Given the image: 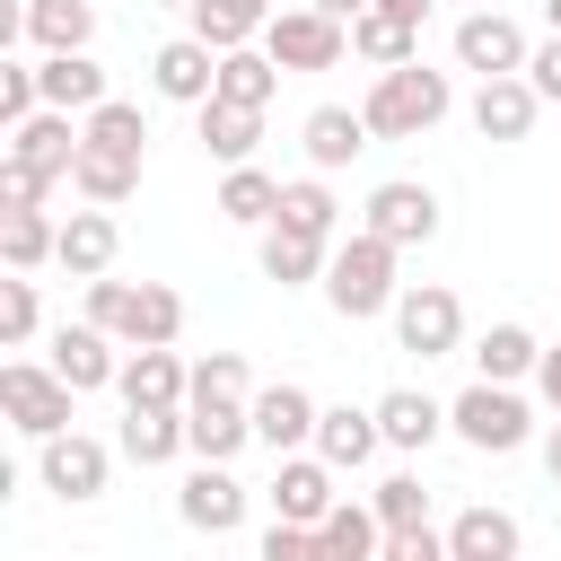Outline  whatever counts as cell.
<instances>
[{
    "mask_svg": "<svg viewBox=\"0 0 561 561\" xmlns=\"http://www.w3.org/2000/svg\"><path fill=\"white\" fill-rule=\"evenodd\" d=\"M184 430H193V456H219V465L254 438V377H245V359H237V351H210V359L193 368Z\"/></svg>",
    "mask_w": 561,
    "mask_h": 561,
    "instance_id": "6da1fadb",
    "label": "cell"
},
{
    "mask_svg": "<svg viewBox=\"0 0 561 561\" xmlns=\"http://www.w3.org/2000/svg\"><path fill=\"white\" fill-rule=\"evenodd\" d=\"M394 254L403 245H386L377 228H359V237H333V263H324V307L342 316V324H368V316H394Z\"/></svg>",
    "mask_w": 561,
    "mask_h": 561,
    "instance_id": "7a4b0ae2",
    "label": "cell"
},
{
    "mask_svg": "<svg viewBox=\"0 0 561 561\" xmlns=\"http://www.w3.org/2000/svg\"><path fill=\"white\" fill-rule=\"evenodd\" d=\"M447 105H456V88H447V70H430L421 53L412 61H394V70H377V88H368V131L377 140H421V131H438L447 123Z\"/></svg>",
    "mask_w": 561,
    "mask_h": 561,
    "instance_id": "3957f363",
    "label": "cell"
},
{
    "mask_svg": "<svg viewBox=\"0 0 561 561\" xmlns=\"http://www.w3.org/2000/svg\"><path fill=\"white\" fill-rule=\"evenodd\" d=\"M88 316L123 342V351H140V342H175L184 333V298L167 289V280H88Z\"/></svg>",
    "mask_w": 561,
    "mask_h": 561,
    "instance_id": "277c9868",
    "label": "cell"
},
{
    "mask_svg": "<svg viewBox=\"0 0 561 561\" xmlns=\"http://www.w3.org/2000/svg\"><path fill=\"white\" fill-rule=\"evenodd\" d=\"M447 430H456L465 447H482V456H508V447H526V438H535V412H526V394H517V386L473 377V386L447 403Z\"/></svg>",
    "mask_w": 561,
    "mask_h": 561,
    "instance_id": "5b68a950",
    "label": "cell"
},
{
    "mask_svg": "<svg viewBox=\"0 0 561 561\" xmlns=\"http://www.w3.org/2000/svg\"><path fill=\"white\" fill-rule=\"evenodd\" d=\"M280 70H333L342 53H351V18H333V9H316V0H298V9H272V26L254 35Z\"/></svg>",
    "mask_w": 561,
    "mask_h": 561,
    "instance_id": "8992f818",
    "label": "cell"
},
{
    "mask_svg": "<svg viewBox=\"0 0 561 561\" xmlns=\"http://www.w3.org/2000/svg\"><path fill=\"white\" fill-rule=\"evenodd\" d=\"M394 342H403L412 359H447V351L465 342V307H456V289H447V280H412V289H394Z\"/></svg>",
    "mask_w": 561,
    "mask_h": 561,
    "instance_id": "52a82bcc",
    "label": "cell"
},
{
    "mask_svg": "<svg viewBox=\"0 0 561 561\" xmlns=\"http://www.w3.org/2000/svg\"><path fill=\"white\" fill-rule=\"evenodd\" d=\"M70 377L61 368H35V359H9L0 368V412H9V430H26V438H53V430H70Z\"/></svg>",
    "mask_w": 561,
    "mask_h": 561,
    "instance_id": "ba28073f",
    "label": "cell"
},
{
    "mask_svg": "<svg viewBox=\"0 0 561 561\" xmlns=\"http://www.w3.org/2000/svg\"><path fill=\"white\" fill-rule=\"evenodd\" d=\"M79 140H88V114H70V105H35V114L9 131V158L35 167L44 184H61V175L79 167Z\"/></svg>",
    "mask_w": 561,
    "mask_h": 561,
    "instance_id": "9c48e42d",
    "label": "cell"
},
{
    "mask_svg": "<svg viewBox=\"0 0 561 561\" xmlns=\"http://www.w3.org/2000/svg\"><path fill=\"white\" fill-rule=\"evenodd\" d=\"M175 517L193 526V535H237L245 526V482L219 465V456H193V473H184V491H175Z\"/></svg>",
    "mask_w": 561,
    "mask_h": 561,
    "instance_id": "30bf717a",
    "label": "cell"
},
{
    "mask_svg": "<svg viewBox=\"0 0 561 561\" xmlns=\"http://www.w3.org/2000/svg\"><path fill=\"white\" fill-rule=\"evenodd\" d=\"M44 456H35V473H44V491L53 500H96L105 491V473H114V456H105V438H88V430H53V438H35Z\"/></svg>",
    "mask_w": 561,
    "mask_h": 561,
    "instance_id": "8fae6325",
    "label": "cell"
},
{
    "mask_svg": "<svg viewBox=\"0 0 561 561\" xmlns=\"http://www.w3.org/2000/svg\"><path fill=\"white\" fill-rule=\"evenodd\" d=\"M526 26L517 18H500V9H465L456 18V61L465 70H482V79H500V70H526Z\"/></svg>",
    "mask_w": 561,
    "mask_h": 561,
    "instance_id": "7c38bea8",
    "label": "cell"
},
{
    "mask_svg": "<svg viewBox=\"0 0 561 561\" xmlns=\"http://www.w3.org/2000/svg\"><path fill=\"white\" fill-rule=\"evenodd\" d=\"M149 88L175 96V105H210V96H219V44H202V35L158 44V53H149Z\"/></svg>",
    "mask_w": 561,
    "mask_h": 561,
    "instance_id": "4fadbf2b",
    "label": "cell"
},
{
    "mask_svg": "<svg viewBox=\"0 0 561 561\" xmlns=\"http://www.w3.org/2000/svg\"><path fill=\"white\" fill-rule=\"evenodd\" d=\"M359 228H377L386 245H430V237H438V193L412 184V175H394V184L368 193V219H359Z\"/></svg>",
    "mask_w": 561,
    "mask_h": 561,
    "instance_id": "5bb4252c",
    "label": "cell"
},
{
    "mask_svg": "<svg viewBox=\"0 0 561 561\" xmlns=\"http://www.w3.org/2000/svg\"><path fill=\"white\" fill-rule=\"evenodd\" d=\"M53 368H61L79 394H96V386H114V377H123V342H114L96 316H79V324H61V333H53Z\"/></svg>",
    "mask_w": 561,
    "mask_h": 561,
    "instance_id": "9a60e30c",
    "label": "cell"
},
{
    "mask_svg": "<svg viewBox=\"0 0 561 561\" xmlns=\"http://www.w3.org/2000/svg\"><path fill=\"white\" fill-rule=\"evenodd\" d=\"M535 114H543V96H535L526 70H500V79L473 88V131H482V140H526Z\"/></svg>",
    "mask_w": 561,
    "mask_h": 561,
    "instance_id": "2e32d148",
    "label": "cell"
},
{
    "mask_svg": "<svg viewBox=\"0 0 561 561\" xmlns=\"http://www.w3.org/2000/svg\"><path fill=\"white\" fill-rule=\"evenodd\" d=\"M114 254H123V228H114V210H105V202H88V210H70V219H61V245H53V263H61L70 280H96V272H114Z\"/></svg>",
    "mask_w": 561,
    "mask_h": 561,
    "instance_id": "e0dca14e",
    "label": "cell"
},
{
    "mask_svg": "<svg viewBox=\"0 0 561 561\" xmlns=\"http://www.w3.org/2000/svg\"><path fill=\"white\" fill-rule=\"evenodd\" d=\"M316 412H324V403H316L307 386H289V377H280V386H263V394H254V438H263L272 456L316 447Z\"/></svg>",
    "mask_w": 561,
    "mask_h": 561,
    "instance_id": "ac0fdd59",
    "label": "cell"
},
{
    "mask_svg": "<svg viewBox=\"0 0 561 561\" xmlns=\"http://www.w3.org/2000/svg\"><path fill=\"white\" fill-rule=\"evenodd\" d=\"M184 447H193L184 403H123V456L131 465H175Z\"/></svg>",
    "mask_w": 561,
    "mask_h": 561,
    "instance_id": "d6986e66",
    "label": "cell"
},
{
    "mask_svg": "<svg viewBox=\"0 0 561 561\" xmlns=\"http://www.w3.org/2000/svg\"><path fill=\"white\" fill-rule=\"evenodd\" d=\"M18 35L35 53H88L96 44V0H26L18 9Z\"/></svg>",
    "mask_w": 561,
    "mask_h": 561,
    "instance_id": "ffe728a7",
    "label": "cell"
},
{
    "mask_svg": "<svg viewBox=\"0 0 561 561\" xmlns=\"http://www.w3.org/2000/svg\"><path fill=\"white\" fill-rule=\"evenodd\" d=\"M114 394H123V403H184V394H193V368H184L167 342H140V351L123 359Z\"/></svg>",
    "mask_w": 561,
    "mask_h": 561,
    "instance_id": "44dd1931",
    "label": "cell"
},
{
    "mask_svg": "<svg viewBox=\"0 0 561 561\" xmlns=\"http://www.w3.org/2000/svg\"><path fill=\"white\" fill-rule=\"evenodd\" d=\"M333 500H342V491H333V465L289 447V456H280V473H272V508H280V517H298V526H316Z\"/></svg>",
    "mask_w": 561,
    "mask_h": 561,
    "instance_id": "7402d4cb",
    "label": "cell"
},
{
    "mask_svg": "<svg viewBox=\"0 0 561 561\" xmlns=\"http://www.w3.org/2000/svg\"><path fill=\"white\" fill-rule=\"evenodd\" d=\"M386 447V430H377V412H351V403H333V412H316V456L333 465V473H359L368 456Z\"/></svg>",
    "mask_w": 561,
    "mask_h": 561,
    "instance_id": "603a6c76",
    "label": "cell"
},
{
    "mask_svg": "<svg viewBox=\"0 0 561 561\" xmlns=\"http://www.w3.org/2000/svg\"><path fill=\"white\" fill-rule=\"evenodd\" d=\"M298 140H307V167H324V175H333V167H351L377 131H368V114H351V105H316Z\"/></svg>",
    "mask_w": 561,
    "mask_h": 561,
    "instance_id": "cb8c5ba5",
    "label": "cell"
},
{
    "mask_svg": "<svg viewBox=\"0 0 561 561\" xmlns=\"http://www.w3.org/2000/svg\"><path fill=\"white\" fill-rule=\"evenodd\" d=\"M70 193H79V202H105V210H114V202H131V193H140V158H131V149H96V140H79Z\"/></svg>",
    "mask_w": 561,
    "mask_h": 561,
    "instance_id": "d4e9b609",
    "label": "cell"
},
{
    "mask_svg": "<svg viewBox=\"0 0 561 561\" xmlns=\"http://www.w3.org/2000/svg\"><path fill=\"white\" fill-rule=\"evenodd\" d=\"M324 263H333V237H307V228H263V280H280V289H298V280H324Z\"/></svg>",
    "mask_w": 561,
    "mask_h": 561,
    "instance_id": "484cf974",
    "label": "cell"
},
{
    "mask_svg": "<svg viewBox=\"0 0 561 561\" xmlns=\"http://www.w3.org/2000/svg\"><path fill=\"white\" fill-rule=\"evenodd\" d=\"M316 543H324V561H368V552H386L377 500H368V508H359V500H333V508L316 517Z\"/></svg>",
    "mask_w": 561,
    "mask_h": 561,
    "instance_id": "4316f807",
    "label": "cell"
},
{
    "mask_svg": "<svg viewBox=\"0 0 561 561\" xmlns=\"http://www.w3.org/2000/svg\"><path fill=\"white\" fill-rule=\"evenodd\" d=\"M351 53H359V61H368V70H394V61H412V53H421V26H412V18H394V9H377V0H368V9H359V18H351Z\"/></svg>",
    "mask_w": 561,
    "mask_h": 561,
    "instance_id": "83f0119b",
    "label": "cell"
},
{
    "mask_svg": "<svg viewBox=\"0 0 561 561\" xmlns=\"http://www.w3.org/2000/svg\"><path fill=\"white\" fill-rule=\"evenodd\" d=\"M202 114V149L219 158V167H245L254 158V140H263V105H228V96H210V105H193Z\"/></svg>",
    "mask_w": 561,
    "mask_h": 561,
    "instance_id": "f1b7e54d",
    "label": "cell"
},
{
    "mask_svg": "<svg viewBox=\"0 0 561 561\" xmlns=\"http://www.w3.org/2000/svg\"><path fill=\"white\" fill-rule=\"evenodd\" d=\"M377 430H386V447H403V456H421L438 430H447V412L421 394V386H394V394H377Z\"/></svg>",
    "mask_w": 561,
    "mask_h": 561,
    "instance_id": "f546056e",
    "label": "cell"
},
{
    "mask_svg": "<svg viewBox=\"0 0 561 561\" xmlns=\"http://www.w3.org/2000/svg\"><path fill=\"white\" fill-rule=\"evenodd\" d=\"M517 517L508 508H465L456 526H447V561H517Z\"/></svg>",
    "mask_w": 561,
    "mask_h": 561,
    "instance_id": "4dcf8cb0",
    "label": "cell"
},
{
    "mask_svg": "<svg viewBox=\"0 0 561 561\" xmlns=\"http://www.w3.org/2000/svg\"><path fill=\"white\" fill-rule=\"evenodd\" d=\"M35 79H44V105H70V114H96L105 105V70L88 53H44Z\"/></svg>",
    "mask_w": 561,
    "mask_h": 561,
    "instance_id": "1f68e13d",
    "label": "cell"
},
{
    "mask_svg": "<svg viewBox=\"0 0 561 561\" xmlns=\"http://www.w3.org/2000/svg\"><path fill=\"white\" fill-rule=\"evenodd\" d=\"M280 79H289V70H280L263 44H228V53H219V96H228V105H272Z\"/></svg>",
    "mask_w": 561,
    "mask_h": 561,
    "instance_id": "d6a6232c",
    "label": "cell"
},
{
    "mask_svg": "<svg viewBox=\"0 0 561 561\" xmlns=\"http://www.w3.org/2000/svg\"><path fill=\"white\" fill-rule=\"evenodd\" d=\"M184 18H193V35H202V44H219V53H228V44H254V35L272 26V0H193Z\"/></svg>",
    "mask_w": 561,
    "mask_h": 561,
    "instance_id": "836d02e7",
    "label": "cell"
},
{
    "mask_svg": "<svg viewBox=\"0 0 561 561\" xmlns=\"http://www.w3.org/2000/svg\"><path fill=\"white\" fill-rule=\"evenodd\" d=\"M219 210H228L237 228H272V219H280V184L245 158V167H228V175H219Z\"/></svg>",
    "mask_w": 561,
    "mask_h": 561,
    "instance_id": "e575fe53",
    "label": "cell"
},
{
    "mask_svg": "<svg viewBox=\"0 0 561 561\" xmlns=\"http://www.w3.org/2000/svg\"><path fill=\"white\" fill-rule=\"evenodd\" d=\"M53 245H61V228L44 219V202H26V210H0V263H9V272H35V263H53Z\"/></svg>",
    "mask_w": 561,
    "mask_h": 561,
    "instance_id": "d590c367",
    "label": "cell"
},
{
    "mask_svg": "<svg viewBox=\"0 0 561 561\" xmlns=\"http://www.w3.org/2000/svg\"><path fill=\"white\" fill-rule=\"evenodd\" d=\"M535 359H543V342H535L526 324H491V333L473 342V377H500V386L535 377Z\"/></svg>",
    "mask_w": 561,
    "mask_h": 561,
    "instance_id": "8d00e7d4",
    "label": "cell"
},
{
    "mask_svg": "<svg viewBox=\"0 0 561 561\" xmlns=\"http://www.w3.org/2000/svg\"><path fill=\"white\" fill-rule=\"evenodd\" d=\"M280 228H307V237H333V228H342V202H333L324 167L298 175V184H280Z\"/></svg>",
    "mask_w": 561,
    "mask_h": 561,
    "instance_id": "74e56055",
    "label": "cell"
},
{
    "mask_svg": "<svg viewBox=\"0 0 561 561\" xmlns=\"http://www.w3.org/2000/svg\"><path fill=\"white\" fill-rule=\"evenodd\" d=\"M88 140H96V149H131V158H140V149H149V123H140V105L105 96V105L88 114Z\"/></svg>",
    "mask_w": 561,
    "mask_h": 561,
    "instance_id": "f35d334b",
    "label": "cell"
},
{
    "mask_svg": "<svg viewBox=\"0 0 561 561\" xmlns=\"http://www.w3.org/2000/svg\"><path fill=\"white\" fill-rule=\"evenodd\" d=\"M35 324H44V307H35V280H26V272H9V280H0V342L18 351V342H35Z\"/></svg>",
    "mask_w": 561,
    "mask_h": 561,
    "instance_id": "ab89813d",
    "label": "cell"
},
{
    "mask_svg": "<svg viewBox=\"0 0 561 561\" xmlns=\"http://www.w3.org/2000/svg\"><path fill=\"white\" fill-rule=\"evenodd\" d=\"M377 517H386V535H394V526H430L421 473H386V482H377Z\"/></svg>",
    "mask_w": 561,
    "mask_h": 561,
    "instance_id": "60d3db41",
    "label": "cell"
},
{
    "mask_svg": "<svg viewBox=\"0 0 561 561\" xmlns=\"http://www.w3.org/2000/svg\"><path fill=\"white\" fill-rule=\"evenodd\" d=\"M35 105H44V79H35V61H0V131H18Z\"/></svg>",
    "mask_w": 561,
    "mask_h": 561,
    "instance_id": "b9f144b4",
    "label": "cell"
},
{
    "mask_svg": "<svg viewBox=\"0 0 561 561\" xmlns=\"http://www.w3.org/2000/svg\"><path fill=\"white\" fill-rule=\"evenodd\" d=\"M263 561H324V543H316V526H298V517H272V535H263Z\"/></svg>",
    "mask_w": 561,
    "mask_h": 561,
    "instance_id": "7bdbcfd3",
    "label": "cell"
},
{
    "mask_svg": "<svg viewBox=\"0 0 561 561\" xmlns=\"http://www.w3.org/2000/svg\"><path fill=\"white\" fill-rule=\"evenodd\" d=\"M53 184L35 175V167H18V158H0V210H26V202H44Z\"/></svg>",
    "mask_w": 561,
    "mask_h": 561,
    "instance_id": "ee69618b",
    "label": "cell"
},
{
    "mask_svg": "<svg viewBox=\"0 0 561 561\" xmlns=\"http://www.w3.org/2000/svg\"><path fill=\"white\" fill-rule=\"evenodd\" d=\"M386 561H447V535H430V526H394V535H386Z\"/></svg>",
    "mask_w": 561,
    "mask_h": 561,
    "instance_id": "f6af8a7d",
    "label": "cell"
},
{
    "mask_svg": "<svg viewBox=\"0 0 561 561\" xmlns=\"http://www.w3.org/2000/svg\"><path fill=\"white\" fill-rule=\"evenodd\" d=\"M526 79H535V96H543V105H561V35L526 53Z\"/></svg>",
    "mask_w": 561,
    "mask_h": 561,
    "instance_id": "bcb514c9",
    "label": "cell"
},
{
    "mask_svg": "<svg viewBox=\"0 0 561 561\" xmlns=\"http://www.w3.org/2000/svg\"><path fill=\"white\" fill-rule=\"evenodd\" d=\"M535 394L561 412V351H543V359H535Z\"/></svg>",
    "mask_w": 561,
    "mask_h": 561,
    "instance_id": "7dc6e473",
    "label": "cell"
},
{
    "mask_svg": "<svg viewBox=\"0 0 561 561\" xmlns=\"http://www.w3.org/2000/svg\"><path fill=\"white\" fill-rule=\"evenodd\" d=\"M543 473L561 482V412H552V430H543Z\"/></svg>",
    "mask_w": 561,
    "mask_h": 561,
    "instance_id": "c3c4849f",
    "label": "cell"
},
{
    "mask_svg": "<svg viewBox=\"0 0 561 561\" xmlns=\"http://www.w3.org/2000/svg\"><path fill=\"white\" fill-rule=\"evenodd\" d=\"M377 9H394V18H412V26L430 18V0H377Z\"/></svg>",
    "mask_w": 561,
    "mask_h": 561,
    "instance_id": "681fc988",
    "label": "cell"
},
{
    "mask_svg": "<svg viewBox=\"0 0 561 561\" xmlns=\"http://www.w3.org/2000/svg\"><path fill=\"white\" fill-rule=\"evenodd\" d=\"M316 9H333V18H359V9H368V0H316Z\"/></svg>",
    "mask_w": 561,
    "mask_h": 561,
    "instance_id": "f907efd6",
    "label": "cell"
},
{
    "mask_svg": "<svg viewBox=\"0 0 561 561\" xmlns=\"http://www.w3.org/2000/svg\"><path fill=\"white\" fill-rule=\"evenodd\" d=\"M543 26H552V35H561V0H543Z\"/></svg>",
    "mask_w": 561,
    "mask_h": 561,
    "instance_id": "816d5d0a",
    "label": "cell"
},
{
    "mask_svg": "<svg viewBox=\"0 0 561 561\" xmlns=\"http://www.w3.org/2000/svg\"><path fill=\"white\" fill-rule=\"evenodd\" d=\"M158 9H193V0H158Z\"/></svg>",
    "mask_w": 561,
    "mask_h": 561,
    "instance_id": "f5cc1de1",
    "label": "cell"
},
{
    "mask_svg": "<svg viewBox=\"0 0 561 561\" xmlns=\"http://www.w3.org/2000/svg\"><path fill=\"white\" fill-rule=\"evenodd\" d=\"M465 9H491V0H465Z\"/></svg>",
    "mask_w": 561,
    "mask_h": 561,
    "instance_id": "db71d44e",
    "label": "cell"
}]
</instances>
